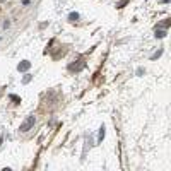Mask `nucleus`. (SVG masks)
Returning <instances> with one entry per match:
<instances>
[{"label":"nucleus","instance_id":"nucleus-1","mask_svg":"<svg viewBox=\"0 0 171 171\" xmlns=\"http://www.w3.org/2000/svg\"><path fill=\"white\" fill-rule=\"evenodd\" d=\"M34 122H36V120H34V116H33V115L28 116V118L24 120V123L21 125V132H28V130L31 128L33 125H34Z\"/></svg>","mask_w":171,"mask_h":171},{"label":"nucleus","instance_id":"nucleus-2","mask_svg":"<svg viewBox=\"0 0 171 171\" xmlns=\"http://www.w3.org/2000/svg\"><path fill=\"white\" fill-rule=\"evenodd\" d=\"M29 67H31V62L24 60V62H21V63L17 65V70H19V72H26V70H28Z\"/></svg>","mask_w":171,"mask_h":171},{"label":"nucleus","instance_id":"nucleus-3","mask_svg":"<svg viewBox=\"0 0 171 171\" xmlns=\"http://www.w3.org/2000/svg\"><path fill=\"white\" fill-rule=\"evenodd\" d=\"M79 19V14L77 12H70L68 14V21H72V23H75V21Z\"/></svg>","mask_w":171,"mask_h":171},{"label":"nucleus","instance_id":"nucleus-4","mask_svg":"<svg viewBox=\"0 0 171 171\" xmlns=\"http://www.w3.org/2000/svg\"><path fill=\"white\" fill-rule=\"evenodd\" d=\"M156 38H164V36H166V31H164V29H159V31H158V29H156Z\"/></svg>","mask_w":171,"mask_h":171},{"label":"nucleus","instance_id":"nucleus-5","mask_svg":"<svg viewBox=\"0 0 171 171\" xmlns=\"http://www.w3.org/2000/svg\"><path fill=\"white\" fill-rule=\"evenodd\" d=\"M29 81H31V75H29V74H26V75H24V79H23V82H24V84H28Z\"/></svg>","mask_w":171,"mask_h":171},{"label":"nucleus","instance_id":"nucleus-6","mask_svg":"<svg viewBox=\"0 0 171 171\" xmlns=\"http://www.w3.org/2000/svg\"><path fill=\"white\" fill-rule=\"evenodd\" d=\"M103 137H104V127H101L99 128V140L103 139Z\"/></svg>","mask_w":171,"mask_h":171},{"label":"nucleus","instance_id":"nucleus-7","mask_svg":"<svg viewBox=\"0 0 171 171\" xmlns=\"http://www.w3.org/2000/svg\"><path fill=\"white\" fill-rule=\"evenodd\" d=\"M161 53H163V52H161V50H159V52H158V53H154V55H152V60H156V58H158L159 55H161Z\"/></svg>","mask_w":171,"mask_h":171},{"label":"nucleus","instance_id":"nucleus-8","mask_svg":"<svg viewBox=\"0 0 171 171\" xmlns=\"http://www.w3.org/2000/svg\"><path fill=\"white\" fill-rule=\"evenodd\" d=\"M144 74V68L140 67V68H137V75H142Z\"/></svg>","mask_w":171,"mask_h":171},{"label":"nucleus","instance_id":"nucleus-9","mask_svg":"<svg viewBox=\"0 0 171 171\" xmlns=\"http://www.w3.org/2000/svg\"><path fill=\"white\" fill-rule=\"evenodd\" d=\"M127 2H128V0H122V2H120L118 5H116V7H123V5H125V3H127Z\"/></svg>","mask_w":171,"mask_h":171},{"label":"nucleus","instance_id":"nucleus-10","mask_svg":"<svg viewBox=\"0 0 171 171\" xmlns=\"http://www.w3.org/2000/svg\"><path fill=\"white\" fill-rule=\"evenodd\" d=\"M161 26H163V28H168V26H169V21H168V19H166V21H164V23H163V24H161Z\"/></svg>","mask_w":171,"mask_h":171},{"label":"nucleus","instance_id":"nucleus-11","mask_svg":"<svg viewBox=\"0 0 171 171\" xmlns=\"http://www.w3.org/2000/svg\"><path fill=\"white\" fill-rule=\"evenodd\" d=\"M161 2H164V3H168V2H169V0H161Z\"/></svg>","mask_w":171,"mask_h":171}]
</instances>
